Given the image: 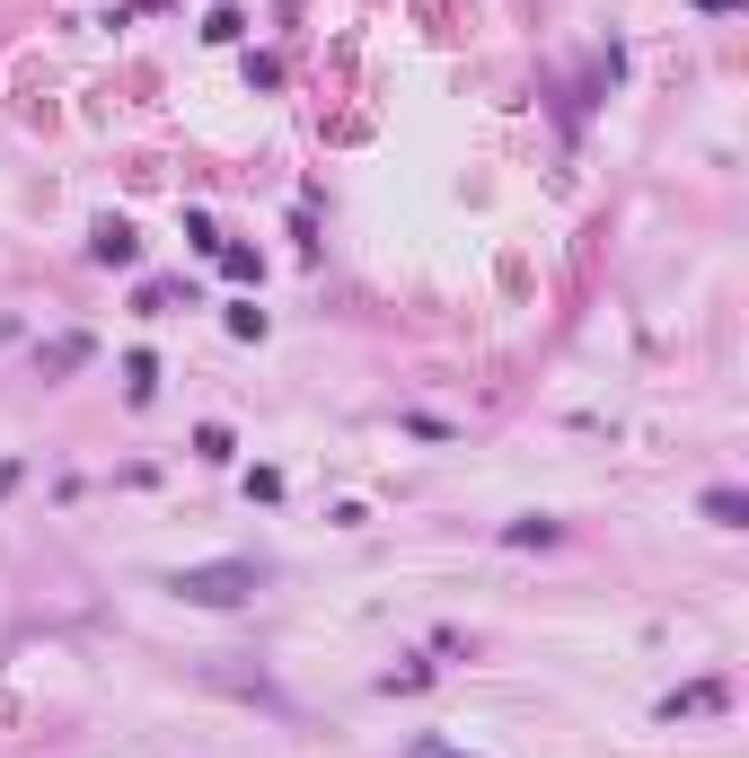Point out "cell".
<instances>
[{
	"instance_id": "obj_1",
	"label": "cell",
	"mask_w": 749,
	"mask_h": 758,
	"mask_svg": "<svg viewBox=\"0 0 749 758\" xmlns=\"http://www.w3.org/2000/svg\"><path fill=\"white\" fill-rule=\"evenodd\" d=\"M168 591H177V600H194V609H239V600H256V591H264V565H256V556L177 565V574H168Z\"/></svg>"
},
{
	"instance_id": "obj_2",
	"label": "cell",
	"mask_w": 749,
	"mask_h": 758,
	"mask_svg": "<svg viewBox=\"0 0 749 758\" xmlns=\"http://www.w3.org/2000/svg\"><path fill=\"white\" fill-rule=\"evenodd\" d=\"M732 706V688L723 679H688V688H670L661 697V724H688V715H723Z\"/></svg>"
},
{
	"instance_id": "obj_3",
	"label": "cell",
	"mask_w": 749,
	"mask_h": 758,
	"mask_svg": "<svg viewBox=\"0 0 749 758\" xmlns=\"http://www.w3.org/2000/svg\"><path fill=\"white\" fill-rule=\"evenodd\" d=\"M89 256H98V265H141V239H132V221H116V212H107V221H98V239H89Z\"/></svg>"
},
{
	"instance_id": "obj_4",
	"label": "cell",
	"mask_w": 749,
	"mask_h": 758,
	"mask_svg": "<svg viewBox=\"0 0 749 758\" xmlns=\"http://www.w3.org/2000/svg\"><path fill=\"white\" fill-rule=\"evenodd\" d=\"M706 520H715V529H749V495L741 486H715V495H706Z\"/></svg>"
},
{
	"instance_id": "obj_5",
	"label": "cell",
	"mask_w": 749,
	"mask_h": 758,
	"mask_svg": "<svg viewBox=\"0 0 749 758\" xmlns=\"http://www.w3.org/2000/svg\"><path fill=\"white\" fill-rule=\"evenodd\" d=\"M502 547H556V520L529 511V520H502Z\"/></svg>"
},
{
	"instance_id": "obj_6",
	"label": "cell",
	"mask_w": 749,
	"mask_h": 758,
	"mask_svg": "<svg viewBox=\"0 0 749 758\" xmlns=\"http://www.w3.org/2000/svg\"><path fill=\"white\" fill-rule=\"evenodd\" d=\"M124 388H132V406H150L159 397V362L150 353H124Z\"/></svg>"
},
{
	"instance_id": "obj_7",
	"label": "cell",
	"mask_w": 749,
	"mask_h": 758,
	"mask_svg": "<svg viewBox=\"0 0 749 758\" xmlns=\"http://www.w3.org/2000/svg\"><path fill=\"white\" fill-rule=\"evenodd\" d=\"M194 459H212V468H221V459H239V441H230V423H203V432H194Z\"/></svg>"
},
{
	"instance_id": "obj_8",
	"label": "cell",
	"mask_w": 749,
	"mask_h": 758,
	"mask_svg": "<svg viewBox=\"0 0 749 758\" xmlns=\"http://www.w3.org/2000/svg\"><path fill=\"white\" fill-rule=\"evenodd\" d=\"M230 336H239V345H264V309H256V300H230Z\"/></svg>"
},
{
	"instance_id": "obj_9",
	"label": "cell",
	"mask_w": 749,
	"mask_h": 758,
	"mask_svg": "<svg viewBox=\"0 0 749 758\" xmlns=\"http://www.w3.org/2000/svg\"><path fill=\"white\" fill-rule=\"evenodd\" d=\"M212 256H221V273H230V282H256V248H230V239H221Z\"/></svg>"
},
{
	"instance_id": "obj_10",
	"label": "cell",
	"mask_w": 749,
	"mask_h": 758,
	"mask_svg": "<svg viewBox=\"0 0 749 758\" xmlns=\"http://www.w3.org/2000/svg\"><path fill=\"white\" fill-rule=\"evenodd\" d=\"M71 362H89V336H62V345L44 353V371H71Z\"/></svg>"
},
{
	"instance_id": "obj_11",
	"label": "cell",
	"mask_w": 749,
	"mask_h": 758,
	"mask_svg": "<svg viewBox=\"0 0 749 758\" xmlns=\"http://www.w3.org/2000/svg\"><path fill=\"white\" fill-rule=\"evenodd\" d=\"M697 9H706V18H732V9H749V0H697Z\"/></svg>"
},
{
	"instance_id": "obj_12",
	"label": "cell",
	"mask_w": 749,
	"mask_h": 758,
	"mask_svg": "<svg viewBox=\"0 0 749 758\" xmlns=\"http://www.w3.org/2000/svg\"><path fill=\"white\" fill-rule=\"evenodd\" d=\"M415 758H459V750H441V741H423V750H415Z\"/></svg>"
},
{
	"instance_id": "obj_13",
	"label": "cell",
	"mask_w": 749,
	"mask_h": 758,
	"mask_svg": "<svg viewBox=\"0 0 749 758\" xmlns=\"http://www.w3.org/2000/svg\"><path fill=\"white\" fill-rule=\"evenodd\" d=\"M9 486H18V468H0V495H9Z\"/></svg>"
}]
</instances>
